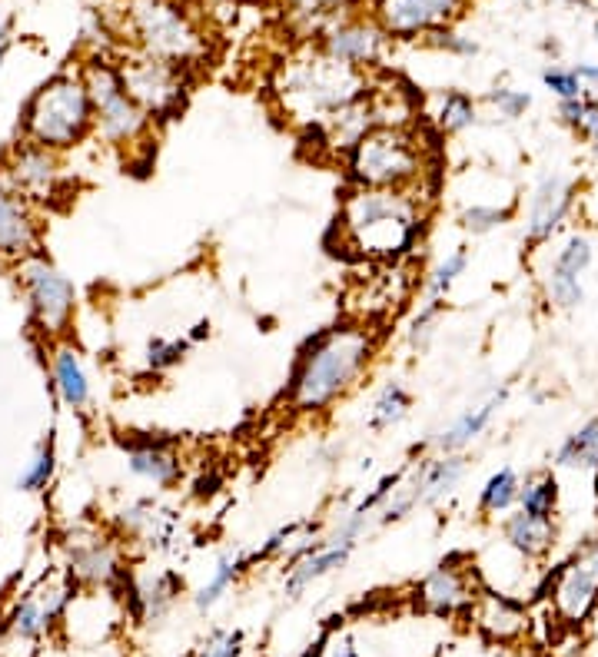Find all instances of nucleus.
I'll use <instances>...</instances> for the list:
<instances>
[{
    "label": "nucleus",
    "mask_w": 598,
    "mask_h": 657,
    "mask_svg": "<svg viewBox=\"0 0 598 657\" xmlns=\"http://www.w3.org/2000/svg\"><path fill=\"white\" fill-rule=\"evenodd\" d=\"M376 356L373 332L363 326H339L319 332L296 362L286 402L296 415H323L363 379Z\"/></svg>",
    "instance_id": "nucleus-1"
},
{
    "label": "nucleus",
    "mask_w": 598,
    "mask_h": 657,
    "mask_svg": "<svg viewBox=\"0 0 598 657\" xmlns=\"http://www.w3.org/2000/svg\"><path fill=\"white\" fill-rule=\"evenodd\" d=\"M346 246L363 259H379V263H396L412 253L426 226L419 200L409 190H366L356 186L346 196L343 216Z\"/></svg>",
    "instance_id": "nucleus-2"
},
{
    "label": "nucleus",
    "mask_w": 598,
    "mask_h": 657,
    "mask_svg": "<svg viewBox=\"0 0 598 657\" xmlns=\"http://www.w3.org/2000/svg\"><path fill=\"white\" fill-rule=\"evenodd\" d=\"M273 90L283 110L306 127H326L329 117L356 103L369 93V80L363 70L329 60L326 54H313L303 60H290L276 70Z\"/></svg>",
    "instance_id": "nucleus-3"
},
{
    "label": "nucleus",
    "mask_w": 598,
    "mask_h": 657,
    "mask_svg": "<svg viewBox=\"0 0 598 657\" xmlns=\"http://www.w3.org/2000/svg\"><path fill=\"white\" fill-rule=\"evenodd\" d=\"M97 127V113L90 103L87 83L77 77H54L44 83L24 110V133L30 143L47 150H70L84 143L87 133Z\"/></svg>",
    "instance_id": "nucleus-4"
},
{
    "label": "nucleus",
    "mask_w": 598,
    "mask_h": 657,
    "mask_svg": "<svg viewBox=\"0 0 598 657\" xmlns=\"http://www.w3.org/2000/svg\"><path fill=\"white\" fill-rule=\"evenodd\" d=\"M346 170L366 190H412L426 173V156L406 127H376L346 153Z\"/></svg>",
    "instance_id": "nucleus-5"
},
{
    "label": "nucleus",
    "mask_w": 598,
    "mask_h": 657,
    "mask_svg": "<svg viewBox=\"0 0 598 657\" xmlns=\"http://www.w3.org/2000/svg\"><path fill=\"white\" fill-rule=\"evenodd\" d=\"M130 30L143 54L167 60V64L193 67L210 54L197 20L177 0H133Z\"/></svg>",
    "instance_id": "nucleus-6"
},
{
    "label": "nucleus",
    "mask_w": 598,
    "mask_h": 657,
    "mask_svg": "<svg viewBox=\"0 0 598 657\" xmlns=\"http://www.w3.org/2000/svg\"><path fill=\"white\" fill-rule=\"evenodd\" d=\"M84 83L97 113V133L103 140L110 146H133L147 137L153 117L123 87L120 67H110L107 60H90L84 67Z\"/></svg>",
    "instance_id": "nucleus-7"
},
{
    "label": "nucleus",
    "mask_w": 598,
    "mask_h": 657,
    "mask_svg": "<svg viewBox=\"0 0 598 657\" xmlns=\"http://www.w3.org/2000/svg\"><path fill=\"white\" fill-rule=\"evenodd\" d=\"M120 73H123V87H127L130 97L157 120L177 117L193 87L190 67L167 64V60H157L147 54L127 60V64L120 67Z\"/></svg>",
    "instance_id": "nucleus-8"
},
{
    "label": "nucleus",
    "mask_w": 598,
    "mask_h": 657,
    "mask_svg": "<svg viewBox=\"0 0 598 657\" xmlns=\"http://www.w3.org/2000/svg\"><path fill=\"white\" fill-rule=\"evenodd\" d=\"M17 279L24 286V296L30 302V312L40 322L44 332H64L67 322L74 319L77 309V289L74 283L50 263V259L30 253L17 263Z\"/></svg>",
    "instance_id": "nucleus-9"
},
{
    "label": "nucleus",
    "mask_w": 598,
    "mask_h": 657,
    "mask_svg": "<svg viewBox=\"0 0 598 657\" xmlns=\"http://www.w3.org/2000/svg\"><path fill=\"white\" fill-rule=\"evenodd\" d=\"M389 44V34L383 24L369 17H339L333 27H326V34L319 37V54H326L336 64L366 70L383 60Z\"/></svg>",
    "instance_id": "nucleus-10"
},
{
    "label": "nucleus",
    "mask_w": 598,
    "mask_h": 657,
    "mask_svg": "<svg viewBox=\"0 0 598 657\" xmlns=\"http://www.w3.org/2000/svg\"><path fill=\"white\" fill-rule=\"evenodd\" d=\"M466 0H373V17L389 37H429L456 24Z\"/></svg>",
    "instance_id": "nucleus-11"
},
{
    "label": "nucleus",
    "mask_w": 598,
    "mask_h": 657,
    "mask_svg": "<svg viewBox=\"0 0 598 657\" xmlns=\"http://www.w3.org/2000/svg\"><path fill=\"white\" fill-rule=\"evenodd\" d=\"M476 594V575H472L466 555H449L416 584V604L439 618H456L469 611Z\"/></svg>",
    "instance_id": "nucleus-12"
},
{
    "label": "nucleus",
    "mask_w": 598,
    "mask_h": 657,
    "mask_svg": "<svg viewBox=\"0 0 598 657\" xmlns=\"http://www.w3.org/2000/svg\"><path fill=\"white\" fill-rule=\"evenodd\" d=\"M555 614L565 624H582L598 604V541H589L559 568L552 588Z\"/></svg>",
    "instance_id": "nucleus-13"
},
{
    "label": "nucleus",
    "mask_w": 598,
    "mask_h": 657,
    "mask_svg": "<svg viewBox=\"0 0 598 657\" xmlns=\"http://www.w3.org/2000/svg\"><path fill=\"white\" fill-rule=\"evenodd\" d=\"M572 200H575V183L569 176H562V173L542 176L539 186H535L529 196L525 239H529V243H545V239L565 223V216L572 213Z\"/></svg>",
    "instance_id": "nucleus-14"
},
{
    "label": "nucleus",
    "mask_w": 598,
    "mask_h": 657,
    "mask_svg": "<svg viewBox=\"0 0 598 657\" xmlns=\"http://www.w3.org/2000/svg\"><path fill=\"white\" fill-rule=\"evenodd\" d=\"M37 249V219L30 213L27 196L0 176V256L27 259Z\"/></svg>",
    "instance_id": "nucleus-15"
},
{
    "label": "nucleus",
    "mask_w": 598,
    "mask_h": 657,
    "mask_svg": "<svg viewBox=\"0 0 598 657\" xmlns=\"http://www.w3.org/2000/svg\"><path fill=\"white\" fill-rule=\"evenodd\" d=\"M60 180V166L54 150L37 143H24L17 146L14 160H10V183L17 186L24 196H34V200H50L57 190Z\"/></svg>",
    "instance_id": "nucleus-16"
},
{
    "label": "nucleus",
    "mask_w": 598,
    "mask_h": 657,
    "mask_svg": "<svg viewBox=\"0 0 598 657\" xmlns=\"http://www.w3.org/2000/svg\"><path fill=\"white\" fill-rule=\"evenodd\" d=\"M469 618L489 641H502V644L522 638L525 628H529V614L496 591H479L469 608Z\"/></svg>",
    "instance_id": "nucleus-17"
},
{
    "label": "nucleus",
    "mask_w": 598,
    "mask_h": 657,
    "mask_svg": "<svg viewBox=\"0 0 598 657\" xmlns=\"http://www.w3.org/2000/svg\"><path fill=\"white\" fill-rule=\"evenodd\" d=\"M356 551V545L349 541H329V538H319V545L303 555L299 561H293L290 571H286V581H283V594L286 598H299L309 584L323 581L326 575H333L336 568H343L349 555Z\"/></svg>",
    "instance_id": "nucleus-18"
},
{
    "label": "nucleus",
    "mask_w": 598,
    "mask_h": 657,
    "mask_svg": "<svg viewBox=\"0 0 598 657\" xmlns=\"http://www.w3.org/2000/svg\"><path fill=\"white\" fill-rule=\"evenodd\" d=\"M127 448V468L143 482L157 485V488H173L180 485L183 478V462L180 455L173 452L167 442H153V438H143V442H123Z\"/></svg>",
    "instance_id": "nucleus-19"
},
{
    "label": "nucleus",
    "mask_w": 598,
    "mask_h": 657,
    "mask_svg": "<svg viewBox=\"0 0 598 657\" xmlns=\"http://www.w3.org/2000/svg\"><path fill=\"white\" fill-rule=\"evenodd\" d=\"M505 395H509V389H496L486 402H479V405H472V409H466L456 422L446 425V429L432 438V448H436L439 455H459L462 448H469L482 432L489 429V422L496 419V412L505 405Z\"/></svg>",
    "instance_id": "nucleus-20"
},
{
    "label": "nucleus",
    "mask_w": 598,
    "mask_h": 657,
    "mask_svg": "<svg viewBox=\"0 0 598 657\" xmlns=\"http://www.w3.org/2000/svg\"><path fill=\"white\" fill-rule=\"evenodd\" d=\"M50 379H54L57 399L74 412H84L90 405V379L87 369L80 362L77 349L70 346H57L54 356H50Z\"/></svg>",
    "instance_id": "nucleus-21"
},
{
    "label": "nucleus",
    "mask_w": 598,
    "mask_h": 657,
    "mask_svg": "<svg viewBox=\"0 0 598 657\" xmlns=\"http://www.w3.org/2000/svg\"><path fill=\"white\" fill-rule=\"evenodd\" d=\"M502 538L515 555L542 558V555H549L552 545H555V521L532 518V515H525V511H515V515H505V521H502Z\"/></svg>",
    "instance_id": "nucleus-22"
},
{
    "label": "nucleus",
    "mask_w": 598,
    "mask_h": 657,
    "mask_svg": "<svg viewBox=\"0 0 598 657\" xmlns=\"http://www.w3.org/2000/svg\"><path fill=\"white\" fill-rule=\"evenodd\" d=\"M70 575L80 584H110L120 575L117 548L103 538L77 541V545L70 548Z\"/></svg>",
    "instance_id": "nucleus-23"
},
{
    "label": "nucleus",
    "mask_w": 598,
    "mask_h": 657,
    "mask_svg": "<svg viewBox=\"0 0 598 657\" xmlns=\"http://www.w3.org/2000/svg\"><path fill=\"white\" fill-rule=\"evenodd\" d=\"M326 137H329V146L333 150H343L349 153L353 146L366 137L369 130H376V107H373V97H359L356 103H349L336 113V117H329L326 123Z\"/></svg>",
    "instance_id": "nucleus-24"
},
{
    "label": "nucleus",
    "mask_w": 598,
    "mask_h": 657,
    "mask_svg": "<svg viewBox=\"0 0 598 657\" xmlns=\"http://www.w3.org/2000/svg\"><path fill=\"white\" fill-rule=\"evenodd\" d=\"M462 475H466V458L462 455H436L426 458V475H422V485H426V498L422 505L432 508L456 492Z\"/></svg>",
    "instance_id": "nucleus-25"
},
{
    "label": "nucleus",
    "mask_w": 598,
    "mask_h": 657,
    "mask_svg": "<svg viewBox=\"0 0 598 657\" xmlns=\"http://www.w3.org/2000/svg\"><path fill=\"white\" fill-rule=\"evenodd\" d=\"M476 100L462 90H442L436 97V107H432V123H436L439 133L446 137H456V133H466L469 127H476Z\"/></svg>",
    "instance_id": "nucleus-26"
},
{
    "label": "nucleus",
    "mask_w": 598,
    "mask_h": 657,
    "mask_svg": "<svg viewBox=\"0 0 598 657\" xmlns=\"http://www.w3.org/2000/svg\"><path fill=\"white\" fill-rule=\"evenodd\" d=\"M246 568H250V555H243V551H223L220 561H216V568H213L210 581H206L203 588L197 591V598H193V604H197V611H210V608H216V604H220V598L233 588L236 578H240Z\"/></svg>",
    "instance_id": "nucleus-27"
},
{
    "label": "nucleus",
    "mask_w": 598,
    "mask_h": 657,
    "mask_svg": "<svg viewBox=\"0 0 598 657\" xmlns=\"http://www.w3.org/2000/svg\"><path fill=\"white\" fill-rule=\"evenodd\" d=\"M409 409H412V399H409L406 385H402L399 379H389L383 389L376 392L373 405H369L366 425L373 432H389V429H396L402 419H406Z\"/></svg>",
    "instance_id": "nucleus-28"
},
{
    "label": "nucleus",
    "mask_w": 598,
    "mask_h": 657,
    "mask_svg": "<svg viewBox=\"0 0 598 657\" xmlns=\"http://www.w3.org/2000/svg\"><path fill=\"white\" fill-rule=\"evenodd\" d=\"M349 7L353 0H286V14L303 34H326Z\"/></svg>",
    "instance_id": "nucleus-29"
},
{
    "label": "nucleus",
    "mask_w": 598,
    "mask_h": 657,
    "mask_svg": "<svg viewBox=\"0 0 598 657\" xmlns=\"http://www.w3.org/2000/svg\"><path fill=\"white\" fill-rule=\"evenodd\" d=\"M555 465L575 468V472L598 475V419H589L579 432H572L555 452Z\"/></svg>",
    "instance_id": "nucleus-30"
},
{
    "label": "nucleus",
    "mask_w": 598,
    "mask_h": 657,
    "mask_svg": "<svg viewBox=\"0 0 598 657\" xmlns=\"http://www.w3.org/2000/svg\"><path fill=\"white\" fill-rule=\"evenodd\" d=\"M137 598H140V608H143V621H160L163 614L173 608V601L180 598L183 591V578L173 575V571H163L157 578H147V581H137Z\"/></svg>",
    "instance_id": "nucleus-31"
},
{
    "label": "nucleus",
    "mask_w": 598,
    "mask_h": 657,
    "mask_svg": "<svg viewBox=\"0 0 598 657\" xmlns=\"http://www.w3.org/2000/svg\"><path fill=\"white\" fill-rule=\"evenodd\" d=\"M519 492H522V478L515 472L512 465L499 468V472H492L486 478V485H482L479 492V511L482 515H505V511H512L519 505Z\"/></svg>",
    "instance_id": "nucleus-32"
},
{
    "label": "nucleus",
    "mask_w": 598,
    "mask_h": 657,
    "mask_svg": "<svg viewBox=\"0 0 598 657\" xmlns=\"http://www.w3.org/2000/svg\"><path fill=\"white\" fill-rule=\"evenodd\" d=\"M519 511L552 521L555 511H559V482H555V475H539L532 482H525L519 492Z\"/></svg>",
    "instance_id": "nucleus-33"
},
{
    "label": "nucleus",
    "mask_w": 598,
    "mask_h": 657,
    "mask_svg": "<svg viewBox=\"0 0 598 657\" xmlns=\"http://www.w3.org/2000/svg\"><path fill=\"white\" fill-rule=\"evenodd\" d=\"M466 269H469V249L466 246H459V249H452V253H446L436 263V269L429 273V279H426V292L422 296H432V299H449V292L456 289V283L462 276H466Z\"/></svg>",
    "instance_id": "nucleus-34"
},
{
    "label": "nucleus",
    "mask_w": 598,
    "mask_h": 657,
    "mask_svg": "<svg viewBox=\"0 0 598 657\" xmlns=\"http://www.w3.org/2000/svg\"><path fill=\"white\" fill-rule=\"evenodd\" d=\"M442 312H446V299L422 296L419 309L412 312V319H409V326H406V342L416 352L429 349V342H432V336H436V326H439Z\"/></svg>",
    "instance_id": "nucleus-35"
},
{
    "label": "nucleus",
    "mask_w": 598,
    "mask_h": 657,
    "mask_svg": "<svg viewBox=\"0 0 598 657\" xmlns=\"http://www.w3.org/2000/svg\"><path fill=\"white\" fill-rule=\"evenodd\" d=\"M10 628H14L17 638H24V641L40 638V634L50 628L44 594H27V598L14 608V614H10Z\"/></svg>",
    "instance_id": "nucleus-36"
},
{
    "label": "nucleus",
    "mask_w": 598,
    "mask_h": 657,
    "mask_svg": "<svg viewBox=\"0 0 598 657\" xmlns=\"http://www.w3.org/2000/svg\"><path fill=\"white\" fill-rule=\"evenodd\" d=\"M54 472H57V452H54V438H47V442L37 445L30 465L20 472L17 488L20 492H44V488L54 482Z\"/></svg>",
    "instance_id": "nucleus-37"
},
{
    "label": "nucleus",
    "mask_w": 598,
    "mask_h": 657,
    "mask_svg": "<svg viewBox=\"0 0 598 657\" xmlns=\"http://www.w3.org/2000/svg\"><path fill=\"white\" fill-rule=\"evenodd\" d=\"M542 289H545V299H549L555 309H575L585 302V289L579 279L559 273L555 266H549V273L542 276Z\"/></svg>",
    "instance_id": "nucleus-38"
},
{
    "label": "nucleus",
    "mask_w": 598,
    "mask_h": 657,
    "mask_svg": "<svg viewBox=\"0 0 598 657\" xmlns=\"http://www.w3.org/2000/svg\"><path fill=\"white\" fill-rule=\"evenodd\" d=\"M592 259H595V249H592V243H589V236H569L562 243V249L555 253V259H552V266L559 269V273H565V276H575V279H582V273L585 269L592 266Z\"/></svg>",
    "instance_id": "nucleus-39"
},
{
    "label": "nucleus",
    "mask_w": 598,
    "mask_h": 657,
    "mask_svg": "<svg viewBox=\"0 0 598 657\" xmlns=\"http://www.w3.org/2000/svg\"><path fill=\"white\" fill-rule=\"evenodd\" d=\"M187 339H163V336H153L147 342V365L153 372H167L173 365H180L183 356H187Z\"/></svg>",
    "instance_id": "nucleus-40"
},
{
    "label": "nucleus",
    "mask_w": 598,
    "mask_h": 657,
    "mask_svg": "<svg viewBox=\"0 0 598 657\" xmlns=\"http://www.w3.org/2000/svg\"><path fill=\"white\" fill-rule=\"evenodd\" d=\"M509 216H512V210H499V206L476 203V206H466V210H462L459 223L472 236H486V233H492V229H499Z\"/></svg>",
    "instance_id": "nucleus-41"
},
{
    "label": "nucleus",
    "mask_w": 598,
    "mask_h": 657,
    "mask_svg": "<svg viewBox=\"0 0 598 657\" xmlns=\"http://www.w3.org/2000/svg\"><path fill=\"white\" fill-rule=\"evenodd\" d=\"M542 83L549 87L559 100H575V97H585V83L575 70L569 67H545L542 70Z\"/></svg>",
    "instance_id": "nucleus-42"
},
{
    "label": "nucleus",
    "mask_w": 598,
    "mask_h": 657,
    "mask_svg": "<svg viewBox=\"0 0 598 657\" xmlns=\"http://www.w3.org/2000/svg\"><path fill=\"white\" fill-rule=\"evenodd\" d=\"M492 107H496V113L502 120H519L525 110L532 107V97L525 90H515V87H496V90H489V97H486Z\"/></svg>",
    "instance_id": "nucleus-43"
},
{
    "label": "nucleus",
    "mask_w": 598,
    "mask_h": 657,
    "mask_svg": "<svg viewBox=\"0 0 598 657\" xmlns=\"http://www.w3.org/2000/svg\"><path fill=\"white\" fill-rule=\"evenodd\" d=\"M243 654V631H216L193 657H240Z\"/></svg>",
    "instance_id": "nucleus-44"
},
{
    "label": "nucleus",
    "mask_w": 598,
    "mask_h": 657,
    "mask_svg": "<svg viewBox=\"0 0 598 657\" xmlns=\"http://www.w3.org/2000/svg\"><path fill=\"white\" fill-rule=\"evenodd\" d=\"M429 44H436V47H442V50H449V54H456V57H476V54H479L476 40H472V37H459V34H452L449 27H446V30H436V34H429Z\"/></svg>",
    "instance_id": "nucleus-45"
},
{
    "label": "nucleus",
    "mask_w": 598,
    "mask_h": 657,
    "mask_svg": "<svg viewBox=\"0 0 598 657\" xmlns=\"http://www.w3.org/2000/svg\"><path fill=\"white\" fill-rule=\"evenodd\" d=\"M585 113H589V97H575V100H559V120L569 130L579 133L585 123Z\"/></svg>",
    "instance_id": "nucleus-46"
},
{
    "label": "nucleus",
    "mask_w": 598,
    "mask_h": 657,
    "mask_svg": "<svg viewBox=\"0 0 598 657\" xmlns=\"http://www.w3.org/2000/svg\"><path fill=\"white\" fill-rule=\"evenodd\" d=\"M223 488V472H216V468H210V472H203L197 482H193V498H200V502H206V498L220 495Z\"/></svg>",
    "instance_id": "nucleus-47"
},
{
    "label": "nucleus",
    "mask_w": 598,
    "mask_h": 657,
    "mask_svg": "<svg viewBox=\"0 0 598 657\" xmlns=\"http://www.w3.org/2000/svg\"><path fill=\"white\" fill-rule=\"evenodd\" d=\"M579 133L592 143V150H595V156H598V103H595V100H589V113H585V123H582Z\"/></svg>",
    "instance_id": "nucleus-48"
},
{
    "label": "nucleus",
    "mask_w": 598,
    "mask_h": 657,
    "mask_svg": "<svg viewBox=\"0 0 598 657\" xmlns=\"http://www.w3.org/2000/svg\"><path fill=\"white\" fill-rule=\"evenodd\" d=\"M572 70L579 73L582 83H589V87H585V97L598 103V64H579V67H572Z\"/></svg>",
    "instance_id": "nucleus-49"
},
{
    "label": "nucleus",
    "mask_w": 598,
    "mask_h": 657,
    "mask_svg": "<svg viewBox=\"0 0 598 657\" xmlns=\"http://www.w3.org/2000/svg\"><path fill=\"white\" fill-rule=\"evenodd\" d=\"M329 644H333V634L329 631H323L319 638L309 644V648L303 651V657H326V651H329Z\"/></svg>",
    "instance_id": "nucleus-50"
},
{
    "label": "nucleus",
    "mask_w": 598,
    "mask_h": 657,
    "mask_svg": "<svg viewBox=\"0 0 598 657\" xmlns=\"http://www.w3.org/2000/svg\"><path fill=\"white\" fill-rule=\"evenodd\" d=\"M329 657H359V651L349 638H339L333 641V648H329Z\"/></svg>",
    "instance_id": "nucleus-51"
},
{
    "label": "nucleus",
    "mask_w": 598,
    "mask_h": 657,
    "mask_svg": "<svg viewBox=\"0 0 598 657\" xmlns=\"http://www.w3.org/2000/svg\"><path fill=\"white\" fill-rule=\"evenodd\" d=\"M7 50H10V24L7 20H0V67H4Z\"/></svg>",
    "instance_id": "nucleus-52"
},
{
    "label": "nucleus",
    "mask_w": 598,
    "mask_h": 657,
    "mask_svg": "<svg viewBox=\"0 0 598 657\" xmlns=\"http://www.w3.org/2000/svg\"><path fill=\"white\" fill-rule=\"evenodd\" d=\"M569 4H575V7H589V0H569Z\"/></svg>",
    "instance_id": "nucleus-53"
},
{
    "label": "nucleus",
    "mask_w": 598,
    "mask_h": 657,
    "mask_svg": "<svg viewBox=\"0 0 598 657\" xmlns=\"http://www.w3.org/2000/svg\"><path fill=\"white\" fill-rule=\"evenodd\" d=\"M595 40H598V20H595Z\"/></svg>",
    "instance_id": "nucleus-54"
}]
</instances>
